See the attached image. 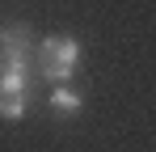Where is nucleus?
Masks as SVG:
<instances>
[{"label": "nucleus", "mask_w": 156, "mask_h": 152, "mask_svg": "<svg viewBox=\"0 0 156 152\" xmlns=\"http://www.w3.org/2000/svg\"><path fill=\"white\" fill-rule=\"evenodd\" d=\"M34 38H30V25L9 21L0 25V68H13V72H30L34 68Z\"/></svg>", "instance_id": "f03ea898"}, {"label": "nucleus", "mask_w": 156, "mask_h": 152, "mask_svg": "<svg viewBox=\"0 0 156 152\" xmlns=\"http://www.w3.org/2000/svg\"><path fill=\"white\" fill-rule=\"evenodd\" d=\"M80 106H84V97H80L72 85H55L51 89V114H63L68 118V114H76Z\"/></svg>", "instance_id": "20e7f679"}, {"label": "nucleus", "mask_w": 156, "mask_h": 152, "mask_svg": "<svg viewBox=\"0 0 156 152\" xmlns=\"http://www.w3.org/2000/svg\"><path fill=\"white\" fill-rule=\"evenodd\" d=\"M34 68L42 80H51V85H68L80 68V42L72 34H51V38H42L38 51H34Z\"/></svg>", "instance_id": "f257e3e1"}, {"label": "nucleus", "mask_w": 156, "mask_h": 152, "mask_svg": "<svg viewBox=\"0 0 156 152\" xmlns=\"http://www.w3.org/2000/svg\"><path fill=\"white\" fill-rule=\"evenodd\" d=\"M26 97H30V72L0 68V118L9 123L26 118Z\"/></svg>", "instance_id": "7ed1b4c3"}]
</instances>
